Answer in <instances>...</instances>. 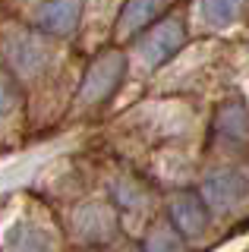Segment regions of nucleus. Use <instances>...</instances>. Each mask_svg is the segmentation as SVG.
I'll use <instances>...</instances> for the list:
<instances>
[{
    "label": "nucleus",
    "instance_id": "f257e3e1",
    "mask_svg": "<svg viewBox=\"0 0 249 252\" xmlns=\"http://www.w3.org/2000/svg\"><path fill=\"white\" fill-rule=\"evenodd\" d=\"M123 73H126V60H123L120 51H107L101 54V57L89 66V73L82 79V101H104L107 94L117 92V85H120Z\"/></svg>",
    "mask_w": 249,
    "mask_h": 252
},
{
    "label": "nucleus",
    "instance_id": "f03ea898",
    "mask_svg": "<svg viewBox=\"0 0 249 252\" xmlns=\"http://www.w3.org/2000/svg\"><path fill=\"white\" fill-rule=\"evenodd\" d=\"M246 192H249V183H246L243 173H237V170H218L202 183V199L218 211L237 208L246 199Z\"/></svg>",
    "mask_w": 249,
    "mask_h": 252
},
{
    "label": "nucleus",
    "instance_id": "7ed1b4c3",
    "mask_svg": "<svg viewBox=\"0 0 249 252\" xmlns=\"http://www.w3.org/2000/svg\"><path fill=\"white\" fill-rule=\"evenodd\" d=\"M183 44H186L183 22L180 19H167V22H161L158 29L149 32V38L142 41V57H145L149 66H161V63H167Z\"/></svg>",
    "mask_w": 249,
    "mask_h": 252
},
{
    "label": "nucleus",
    "instance_id": "20e7f679",
    "mask_svg": "<svg viewBox=\"0 0 249 252\" xmlns=\"http://www.w3.org/2000/svg\"><path fill=\"white\" fill-rule=\"evenodd\" d=\"M170 220L183 236H199L208 227V202L196 192H177L170 199Z\"/></svg>",
    "mask_w": 249,
    "mask_h": 252
},
{
    "label": "nucleus",
    "instance_id": "39448f33",
    "mask_svg": "<svg viewBox=\"0 0 249 252\" xmlns=\"http://www.w3.org/2000/svg\"><path fill=\"white\" fill-rule=\"evenodd\" d=\"M79 10H82V0H54L38 13L35 22L48 35H69L79 22Z\"/></svg>",
    "mask_w": 249,
    "mask_h": 252
},
{
    "label": "nucleus",
    "instance_id": "423d86ee",
    "mask_svg": "<svg viewBox=\"0 0 249 252\" xmlns=\"http://www.w3.org/2000/svg\"><path fill=\"white\" fill-rule=\"evenodd\" d=\"M3 252H57L54 236L38 224H16L3 236Z\"/></svg>",
    "mask_w": 249,
    "mask_h": 252
},
{
    "label": "nucleus",
    "instance_id": "0eeeda50",
    "mask_svg": "<svg viewBox=\"0 0 249 252\" xmlns=\"http://www.w3.org/2000/svg\"><path fill=\"white\" fill-rule=\"evenodd\" d=\"M161 3H164V0H126V6H123V13H120V32L129 35V32L145 29L155 19V13H158Z\"/></svg>",
    "mask_w": 249,
    "mask_h": 252
},
{
    "label": "nucleus",
    "instance_id": "6e6552de",
    "mask_svg": "<svg viewBox=\"0 0 249 252\" xmlns=\"http://www.w3.org/2000/svg\"><path fill=\"white\" fill-rule=\"evenodd\" d=\"M246 0H202V16H205L212 26H230L240 16Z\"/></svg>",
    "mask_w": 249,
    "mask_h": 252
},
{
    "label": "nucleus",
    "instance_id": "1a4fd4ad",
    "mask_svg": "<svg viewBox=\"0 0 249 252\" xmlns=\"http://www.w3.org/2000/svg\"><path fill=\"white\" fill-rule=\"evenodd\" d=\"M221 129L233 139H243L249 136V114L240 104H227L221 110Z\"/></svg>",
    "mask_w": 249,
    "mask_h": 252
},
{
    "label": "nucleus",
    "instance_id": "9d476101",
    "mask_svg": "<svg viewBox=\"0 0 249 252\" xmlns=\"http://www.w3.org/2000/svg\"><path fill=\"white\" fill-rule=\"evenodd\" d=\"M19 104V89L16 82H13V76L6 73V69H0V117L13 114Z\"/></svg>",
    "mask_w": 249,
    "mask_h": 252
},
{
    "label": "nucleus",
    "instance_id": "9b49d317",
    "mask_svg": "<svg viewBox=\"0 0 249 252\" xmlns=\"http://www.w3.org/2000/svg\"><path fill=\"white\" fill-rule=\"evenodd\" d=\"M149 252H183V246L170 230H155L149 240Z\"/></svg>",
    "mask_w": 249,
    "mask_h": 252
}]
</instances>
